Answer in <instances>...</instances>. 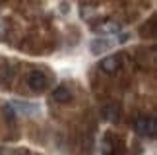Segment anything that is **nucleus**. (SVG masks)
<instances>
[{
  "mask_svg": "<svg viewBox=\"0 0 157 155\" xmlns=\"http://www.w3.org/2000/svg\"><path fill=\"white\" fill-rule=\"evenodd\" d=\"M111 47H113V39H107V37L91 41V52H93V55H101V52L109 51Z\"/></svg>",
  "mask_w": 157,
  "mask_h": 155,
  "instance_id": "39448f33",
  "label": "nucleus"
},
{
  "mask_svg": "<svg viewBox=\"0 0 157 155\" xmlns=\"http://www.w3.org/2000/svg\"><path fill=\"white\" fill-rule=\"evenodd\" d=\"M52 97H54V101H58V103H66V101H70V91H68V87H66V85H58L56 89H54Z\"/></svg>",
  "mask_w": 157,
  "mask_h": 155,
  "instance_id": "0eeeda50",
  "label": "nucleus"
},
{
  "mask_svg": "<svg viewBox=\"0 0 157 155\" xmlns=\"http://www.w3.org/2000/svg\"><path fill=\"white\" fill-rule=\"evenodd\" d=\"M120 25L118 21H103L101 25L95 27V33H101V35H114V33H120Z\"/></svg>",
  "mask_w": 157,
  "mask_h": 155,
  "instance_id": "20e7f679",
  "label": "nucleus"
},
{
  "mask_svg": "<svg viewBox=\"0 0 157 155\" xmlns=\"http://www.w3.org/2000/svg\"><path fill=\"white\" fill-rule=\"evenodd\" d=\"M14 107H17V111L23 112V115H37V112H39V105L27 103V101H16Z\"/></svg>",
  "mask_w": 157,
  "mask_h": 155,
  "instance_id": "423d86ee",
  "label": "nucleus"
},
{
  "mask_svg": "<svg viewBox=\"0 0 157 155\" xmlns=\"http://www.w3.org/2000/svg\"><path fill=\"white\" fill-rule=\"evenodd\" d=\"M27 85L31 87L33 91H43V89H47V85H49V78H47L43 72L35 70V72H31L29 78H27Z\"/></svg>",
  "mask_w": 157,
  "mask_h": 155,
  "instance_id": "f257e3e1",
  "label": "nucleus"
},
{
  "mask_svg": "<svg viewBox=\"0 0 157 155\" xmlns=\"http://www.w3.org/2000/svg\"><path fill=\"white\" fill-rule=\"evenodd\" d=\"M122 55H114V56H109V58H105V60H101L99 62V66H101V70L103 72H107V74H113V72H117V70L120 68V64H122Z\"/></svg>",
  "mask_w": 157,
  "mask_h": 155,
  "instance_id": "7ed1b4c3",
  "label": "nucleus"
},
{
  "mask_svg": "<svg viewBox=\"0 0 157 155\" xmlns=\"http://www.w3.org/2000/svg\"><path fill=\"white\" fill-rule=\"evenodd\" d=\"M2 33H4V25L0 23V37H2Z\"/></svg>",
  "mask_w": 157,
  "mask_h": 155,
  "instance_id": "6e6552de",
  "label": "nucleus"
},
{
  "mask_svg": "<svg viewBox=\"0 0 157 155\" xmlns=\"http://www.w3.org/2000/svg\"><path fill=\"white\" fill-rule=\"evenodd\" d=\"M136 130H138V134L144 136V138L153 140L155 138V120L151 116H149V118H140L138 124H136Z\"/></svg>",
  "mask_w": 157,
  "mask_h": 155,
  "instance_id": "f03ea898",
  "label": "nucleus"
}]
</instances>
